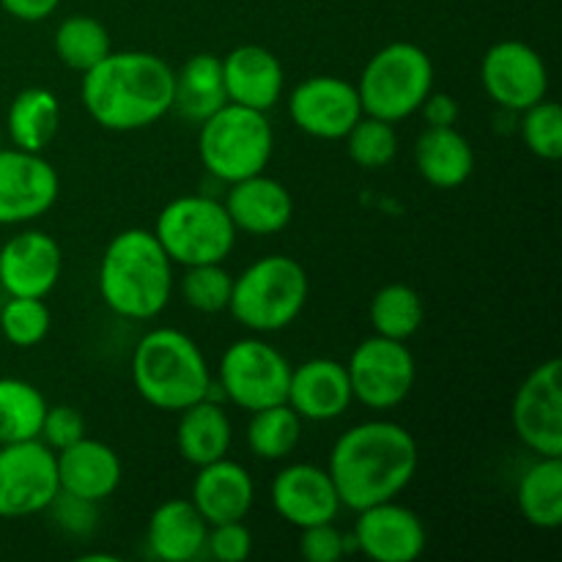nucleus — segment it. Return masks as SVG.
I'll list each match as a JSON object with an SVG mask.
<instances>
[{
	"label": "nucleus",
	"mask_w": 562,
	"mask_h": 562,
	"mask_svg": "<svg viewBox=\"0 0 562 562\" xmlns=\"http://www.w3.org/2000/svg\"><path fill=\"white\" fill-rule=\"evenodd\" d=\"M223 206L234 228L250 236L280 234L283 228H289L291 217H294L291 192L267 173L234 181Z\"/></svg>",
	"instance_id": "4be33fe9"
},
{
	"label": "nucleus",
	"mask_w": 562,
	"mask_h": 562,
	"mask_svg": "<svg viewBox=\"0 0 562 562\" xmlns=\"http://www.w3.org/2000/svg\"><path fill=\"white\" fill-rule=\"evenodd\" d=\"M483 91L497 108L521 113L549 93V69L541 53L519 38L492 44L481 64Z\"/></svg>",
	"instance_id": "ddd939ff"
},
{
	"label": "nucleus",
	"mask_w": 562,
	"mask_h": 562,
	"mask_svg": "<svg viewBox=\"0 0 562 562\" xmlns=\"http://www.w3.org/2000/svg\"><path fill=\"white\" fill-rule=\"evenodd\" d=\"M368 316H371L373 333L406 344L423 327L426 307H423L420 294L412 285L387 283L373 294Z\"/></svg>",
	"instance_id": "7c9ffc66"
},
{
	"label": "nucleus",
	"mask_w": 562,
	"mask_h": 562,
	"mask_svg": "<svg viewBox=\"0 0 562 562\" xmlns=\"http://www.w3.org/2000/svg\"><path fill=\"white\" fill-rule=\"evenodd\" d=\"M47 510H53L55 525L64 532H69V536H91L99 525V503L75 497L69 492L55 494Z\"/></svg>",
	"instance_id": "58836bf2"
},
{
	"label": "nucleus",
	"mask_w": 562,
	"mask_h": 562,
	"mask_svg": "<svg viewBox=\"0 0 562 562\" xmlns=\"http://www.w3.org/2000/svg\"><path fill=\"white\" fill-rule=\"evenodd\" d=\"M289 115L294 126L318 140H344L360 121L362 104L357 86L333 75L302 80L289 97Z\"/></svg>",
	"instance_id": "2eb2a0df"
},
{
	"label": "nucleus",
	"mask_w": 562,
	"mask_h": 562,
	"mask_svg": "<svg viewBox=\"0 0 562 562\" xmlns=\"http://www.w3.org/2000/svg\"><path fill=\"white\" fill-rule=\"evenodd\" d=\"M417 113L426 115L428 126H456V121H459V102L450 93L431 91Z\"/></svg>",
	"instance_id": "79ce46f5"
},
{
	"label": "nucleus",
	"mask_w": 562,
	"mask_h": 562,
	"mask_svg": "<svg viewBox=\"0 0 562 562\" xmlns=\"http://www.w3.org/2000/svg\"><path fill=\"white\" fill-rule=\"evenodd\" d=\"M289 379L291 362L261 338L236 340L220 357L217 390L225 401L245 412L285 404Z\"/></svg>",
	"instance_id": "1a4fd4ad"
},
{
	"label": "nucleus",
	"mask_w": 562,
	"mask_h": 562,
	"mask_svg": "<svg viewBox=\"0 0 562 562\" xmlns=\"http://www.w3.org/2000/svg\"><path fill=\"white\" fill-rule=\"evenodd\" d=\"M519 510L527 525L558 530L562 525V459L536 456L519 481Z\"/></svg>",
	"instance_id": "c85d7f7f"
},
{
	"label": "nucleus",
	"mask_w": 562,
	"mask_h": 562,
	"mask_svg": "<svg viewBox=\"0 0 562 562\" xmlns=\"http://www.w3.org/2000/svg\"><path fill=\"white\" fill-rule=\"evenodd\" d=\"M311 296L305 267L291 256H263L234 278L228 311L256 335L280 333L302 316Z\"/></svg>",
	"instance_id": "39448f33"
},
{
	"label": "nucleus",
	"mask_w": 562,
	"mask_h": 562,
	"mask_svg": "<svg viewBox=\"0 0 562 562\" xmlns=\"http://www.w3.org/2000/svg\"><path fill=\"white\" fill-rule=\"evenodd\" d=\"M417 173L437 190H456L475 173V148L456 126H426L415 143Z\"/></svg>",
	"instance_id": "393cba45"
},
{
	"label": "nucleus",
	"mask_w": 562,
	"mask_h": 562,
	"mask_svg": "<svg viewBox=\"0 0 562 562\" xmlns=\"http://www.w3.org/2000/svg\"><path fill=\"white\" fill-rule=\"evenodd\" d=\"M64 252L47 231H22L0 245V285L9 296L44 300L58 285Z\"/></svg>",
	"instance_id": "f3484780"
},
{
	"label": "nucleus",
	"mask_w": 562,
	"mask_h": 562,
	"mask_svg": "<svg viewBox=\"0 0 562 562\" xmlns=\"http://www.w3.org/2000/svg\"><path fill=\"white\" fill-rule=\"evenodd\" d=\"M562 362L558 357L532 368L510 404V426L519 442L536 456L562 459Z\"/></svg>",
	"instance_id": "f8f14e48"
},
{
	"label": "nucleus",
	"mask_w": 562,
	"mask_h": 562,
	"mask_svg": "<svg viewBox=\"0 0 562 562\" xmlns=\"http://www.w3.org/2000/svg\"><path fill=\"white\" fill-rule=\"evenodd\" d=\"M53 47L60 64L86 75L91 66H97L113 49V42H110V31L97 16L71 14L55 31Z\"/></svg>",
	"instance_id": "473e14b6"
},
{
	"label": "nucleus",
	"mask_w": 562,
	"mask_h": 562,
	"mask_svg": "<svg viewBox=\"0 0 562 562\" xmlns=\"http://www.w3.org/2000/svg\"><path fill=\"white\" fill-rule=\"evenodd\" d=\"M346 373L355 401L373 412H387L409 398L417 379V362L404 340L371 335L351 351Z\"/></svg>",
	"instance_id": "9d476101"
},
{
	"label": "nucleus",
	"mask_w": 562,
	"mask_h": 562,
	"mask_svg": "<svg viewBox=\"0 0 562 562\" xmlns=\"http://www.w3.org/2000/svg\"><path fill=\"white\" fill-rule=\"evenodd\" d=\"M236 234L223 203L209 195L173 198L154 223V236L179 267L225 263L234 252Z\"/></svg>",
	"instance_id": "6e6552de"
},
{
	"label": "nucleus",
	"mask_w": 562,
	"mask_h": 562,
	"mask_svg": "<svg viewBox=\"0 0 562 562\" xmlns=\"http://www.w3.org/2000/svg\"><path fill=\"white\" fill-rule=\"evenodd\" d=\"M351 382L346 366L329 357H313L300 368H291L285 404L311 423L338 420L351 406Z\"/></svg>",
	"instance_id": "6ab92c4d"
},
{
	"label": "nucleus",
	"mask_w": 562,
	"mask_h": 562,
	"mask_svg": "<svg viewBox=\"0 0 562 562\" xmlns=\"http://www.w3.org/2000/svg\"><path fill=\"white\" fill-rule=\"evenodd\" d=\"M176 71L146 49H110L82 75L80 99L86 113L108 132H137L173 110Z\"/></svg>",
	"instance_id": "f03ea898"
},
{
	"label": "nucleus",
	"mask_w": 562,
	"mask_h": 562,
	"mask_svg": "<svg viewBox=\"0 0 562 562\" xmlns=\"http://www.w3.org/2000/svg\"><path fill=\"white\" fill-rule=\"evenodd\" d=\"M247 448L263 461H283L296 450L302 439V417L289 404H274L250 412Z\"/></svg>",
	"instance_id": "2f4dec72"
},
{
	"label": "nucleus",
	"mask_w": 562,
	"mask_h": 562,
	"mask_svg": "<svg viewBox=\"0 0 562 562\" xmlns=\"http://www.w3.org/2000/svg\"><path fill=\"white\" fill-rule=\"evenodd\" d=\"M223 64V82L228 102L269 113L283 97L285 71L278 55L258 44H241L231 49Z\"/></svg>",
	"instance_id": "aec40b11"
},
{
	"label": "nucleus",
	"mask_w": 562,
	"mask_h": 562,
	"mask_svg": "<svg viewBox=\"0 0 562 562\" xmlns=\"http://www.w3.org/2000/svg\"><path fill=\"white\" fill-rule=\"evenodd\" d=\"M82 437H86V420H82V415L75 409V406L69 404L47 406L38 439H42L53 453L69 448V445H75L77 439Z\"/></svg>",
	"instance_id": "4c0bfd02"
},
{
	"label": "nucleus",
	"mask_w": 562,
	"mask_h": 562,
	"mask_svg": "<svg viewBox=\"0 0 562 562\" xmlns=\"http://www.w3.org/2000/svg\"><path fill=\"white\" fill-rule=\"evenodd\" d=\"M420 450L401 423L368 420L351 426L329 450L327 472L349 510L395 499L415 477Z\"/></svg>",
	"instance_id": "f257e3e1"
},
{
	"label": "nucleus",
	"mask_w": 562,
	"mask_h": 562,
	"mask_svg": "<svg viewBox=\"0 0 562 562\" xmlns=\"http://www.w3.org/2000/svg\"><path fill=\"white\" fill-rule=\"evenodd\" d=\"M198 126V157L214 179L234 184L267 170L274 154V130L267 113L225 102Z\"/></svg>",
	"instance_id": "423d86ee"
},
{
	"label": "nucleus",
	"mask_w": 562,
	"mask_h": 562,
	"mask_svg": "<svg viewBox=\"0 0 562 562\" xmlns=\"http://www.w3.org/2000/svg\"><path fill=\"white\" fill-rule=\"evenodd\" d=\"M228 102L223 82V64L217 55L198 53L176 71L173 110L190 124H201Z\"/></svg>",
	"instance_id": "bb28decb"
},
{
	"label": "nucleus",
	"mask_w": 562,
	"mask_h": 562,
	"mask_svg": "<svg viewBox=\"0 0 562 562\" xmlns=\"http://www.w3.org/2000/svg\"><path fill=\"white\" fill-rule=\"evenodd\" d=\"M521 140L543 162H558L562 157V110L552 99H541L532 108L521 110Z\"/></svg>",
	"instance_id": "e433bc0d"
},
{
	"label": "nucleus",
	"mask_w": 562,
	"mask_h": 562,
	"mask_svg": "<svg viewBox=\"0 0 562 562\" xmlns=\"http://www.w3.org/2000/svg\"><path fill=\"white\" fill-rule=\"evenodd\" d=\"M269 497L280 519L289 521L296 530L335 521L344 508L329 472L316 464L283 467L274 475Z\"/></svg>",
	"instance_id": "a211bd4d"
},
{
	"label": "nucleus",
	"mask_w": 562,
	"mask_h": 562,
	"mask_svg": "<svg viewBox=\"0 0 562 562\" xmlns=\"http://www.w3.org/2000/svg\"><path fill=\"white\" fill-rule=\"evenodd\" d=\"M209 525L190 499H168L157 505L146 527L151 558L165 562H190L206 552Z\"/></svg>",
	"instance_id": "b1692460"
},
{
	"label": "nucleus",
	"mask_w": 562,
	"mask_h": 562,
	"mask_svg": "<svg viewBox=\"0 0 562 562\" xmlns=\"http://www.w3.org/2000/svg\"><path fill=\"white\" fill-rule=\"evenodd\" d=\"M431 91L434 64L426 49L412 42H393L379 49L357 82L362 113L390 124L415 115Z\"/></svg>",
	"instance_id": "0eeeda50"
},
{
	"label": "nucleus",
	"mask_w": 562,
	"mask_h": 562,
	"mask_svg": "<svg viewBox=\"0 0 562 562\" xmlns=\"http://www.w3.org/2000/svg\"><path fill=\"white\" fill-rule=\"evenodd\" d=\"M206 552L220 562H245L252 552V532L245 521H223L209 527Z\"/></svg>",
	"instance_id": "a19ab883"
},
{
	"label": "nucleus",
	"mask_w": 562,
	"mask_h": 562,
	"mask_svg": "<svg viewBox=\"0 0 562 562\" xmlns=\"http://www.w3.org/2000/svg\"><path fill=\"white\" fill-rule=\"evenodd\" d=\"M179 289L187 307L212 316V313L228 311L234 274L223 263H195V267H184Z\"/></svg>",
	"instance_id": "f704fd0d"
},
{
	"label": "nucleus",
	"mask_w": 562,
	"mask_h": 562,
	"mask_svg": "<svg viewBox=\"0 0 562 562\" xmlns=\"http://www.w3.org/2000/svg\"><path fill=\"white\" fill-rule=\"evenodd\" d=\"M344 140L349 159L362 170L387 168L398 157V132H395V124L373 119V115L362 113L360 121L346 132Z\"/></svg>",
	"instance_id": "72a5a7b5"
},
{
	"label": "nucleus",
	"mask_w": 562,
	"mask_h": 562,
	"mask_svg": "<svg viewBox=\"0 0 562 562\" xmlns=\"http://www.w3.org/2000/svg\"><path fill=\"white\" fill-rule=\"evenodd\" d=\"M190 503L209 527L223 525V521H245L256 503V483L247 467L225 456L212 464L198 467Z\"/></svg>",
	"instance_id": "412c9836"
},
{
	"label": "nucleus",
	"mask_w": 562,
	"mask_h": 562,
	"mask_svg": "<svg viewBox=\"0 0 562 562\" xmlns=\"http://www.w3.org/2000/svg\"><path fill=\"white\" fill-rule=\"evenodd\" d=\"M60 130V102L47 88H25L14 97L5 113V132L11 146L42 154Z\"/></svg>",
	"instance_id": "cd10ccee"
},
{
	"label": "nucleus",
	"mask_w": 562,
	"mask_h": 562,
	"mask_svg": "<svg viewBox=\"0 0 562 562\" xmlns=\"http://www.w3.org/2000/svg\"><path fill=\"white\" fill-rule=\"evenodd\" d=\"M0 148H3V137H0Z\"/></svg>",
	"instance_id": "c03bdc74"
},
{
	"label": "nucleus",
	"mask_w": 562,
	"mask_h": 562,
	"mask_svg": "<svg viewBox=\"0 0 562 562\" xmlns=\"http://www.w3.org/2000/svg\"><path fill=\"white\" fill-rule=\"evenodd\" d=\"M55 467H58L60 492L91 499V503H104L108 497H113L124 477L119 453L110 445L88 437L58 450Z\"/></svg>",
	"instance_id": "5701e85b"
},
{
	"label": "nucleus",
	"mask_w": 562,
	"mask_h": 562,
	"mask_svg": "<svg viewBox=\"0 0 562 562\" xmlns=\"http://www.w3.org/2000/svg\"><path fill=\"white\" fill-rule=\"evenodd\" d=\"M49 307L36 296H9L0 307V333L16 349H33L49 335Z\"/></svg>",
	"instance_id": "c9c22d12"
},
{
	"label": "nucleus",
	"mask_w": 562,
	"mask_h": 562,
	"mask_svg": "<svg viewBox=\"0 0 562 562\" xmlns=\"http://www.w3.org/2000/svg\"><path fill=\"white\" fill-rule=\"evenodd\" d=\"M47 401L36 384L0 376V445L38 439Z\"/></svg>",
	"instance_id": "c756f323"
},
{
	"label": "nucleus",
	"mask_w": 562,
	"mask_h": 562,
	"mask_svg": "<svg viewBox=\"0 0 562 562\" xmlns=\"http://www.w3.org/2000/svg\"><path fill=\"white\" fill-rule=\"evenodd\" d=\"M0 5L20 22H44L58 11L60 0H0Z\"/></svg>",
	"instance_id": "37998d69"
},
{
	"label": "nucleus",
	"mask_w": 562,
	"mask_h": 562,
	"mask_svg": "<svg viewBox=\"0 0 562 562\" xmlns=\"http://www.w3.org/2000/svg\"><path fill=\"white\" fill-rule=\"evenodd\" d=\"M351 549L373 562H415L426 552V525L420 516L395 499L357 510Z\"/></svg>",
	"instance_id": "dca6fc26"
},
{
	"label": "nucleus",
	"mask_w": 562,
	"mask_h": 562,
	"mask_svg": "<svg viewBox=\"0 0 562 562\" xmlns=\"http://www.w3.org/2000/svg\"><path fill=\"white\" fill-rule=\"evenodd\" d=\"M179 426H176V448L179 456L198 467L212 464V461L225 459L234 442V426L231 417L217 401L201 398L192 406L179 412Z\"/></svg>",
	"instance_id": "a878e982"
},
{
	"label": "nucleus",
	"mask_w": 562,
	"mask_h": 562,
	"mask_svg": "<svg viewBox=\"0 0 562 562\" xmlns=\"http://www.w3.org/2000/svg\"><path fill=\"white\" fill-rule=\"evenodd\" d=\"M212 382L206 355L181 329H151L137 340L132 351V384L154 409H187L195 401L206 398Z\"/></svg>",
	"instance_id": "20e7f679"
},
{
	"label": "nucleus",
	"mask_w": 562,
	"mask_h": 562,
	"mask_svg": "<svg viewBox=\"0 0 562 562\" xmlns=\"http://www.w3.org/2000/svg\"><path fill=\"white\" fill-rule=\"evenodd\" d=\"M60 195L58 170L36 151L0 148V225H25L44 217Z\"/></svg>",
	"instance_id": "4468645a"
},
{
	"label": "nucleus",
	"mask_w": 562,
	"mask_h": 562,
	"mask_svg": "<svg viewBox=\"0 0 562 562\" xmlns=\"http://www.w3.org/2000/svg\"><path fill=\"white\" fill-rule=\"evenodd\" d=\"M351 549V538L335 527V521L313 525L302 530L300 552L307 562H338Z\"/></svg>",
	"instance_id": "ea45409f"
},
{
	"label": "nucleus",
	"mask_w": 562,
	"mask_h": 562,
	"mask_svg": "<svg viewBox=\"0 0 562 562\" xmlns=\"http://www.w3.org/2000/svg\"><path fill=\"white\" fill-rule=\"evenodd\" d=\"M99 294L115 316L130 322H148L168 307L173 261L154 231L126 228L108 241L99 261Z\"/></svg>",
	"instance_id": "7ed1b4c3"
},
{
	"label": "nucleus",
	"mask_w": 562,
	"mask_h": 562,
	"mask_svg": "<svg viewBox=\"0 0 562 562\" xmlns=\"http://www.w3.org/2000/svg\"><path fill=\"white\" fill-rule=\"evenodd\" d=\"M58 492L55 453L42 439L0 445V519L44 514Z\"/></svg>",
	"instance_id": "9b49d317"
}]
</instances>
